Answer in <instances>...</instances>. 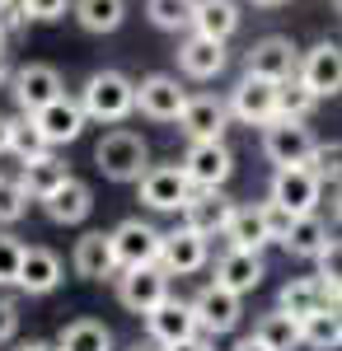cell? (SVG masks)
<instances>
[{
  "label": "cell",
  "mask_w": 342,
  "mask_h": 351,
  "mask_svg": "<svg viewBox=\"0 0 342 351\" xmlns=\"http://www.w3.org/2000/svg\"><path fill=\"white\" fill-rule=\"evenodd\" d=\"M19 337V309H14V300L0 295V347H10Z\"/></svg>",
  "instance_id": "cell-42"
},
{
  "label": "cell",
  "mask_w": 342,
  "mask_h": 351,
  "mask_svg": "<svg viewBox=\"0 0 342 351\" xmlns=\"http://www.w3.org/2000/svg\"><path fill=\"white\" fill-rule=\"evenodd\" d=\"M290 211H282L277 202H249L239 206L230 230H225V243L230 248H244V253H263L267 243H282L290 230Z\"/></svg>",
  "instance_id": "cell-3"
},
{
  "label": "cell",
  "mask_w": 342,
  "mask_h": 351,
  "mask_svg": "<svg viewBox=\"0 0 342 351\" xmlns=\"http://www.w3.org/2000/svg\"><path fill=\"white\" fill-rule=\"evenodd\" d=\"M14 178L24 183V192L33 197V202H47V197H52V192L61 188L66 178H71V169H66V164H61V160L52 155V150H47L43 160H28V164H19V173H14Z\"/></svg>",
  "instance_id": "cell-29"
},
{
  "label": "cell",
  "mask_w": 342,
  "mask_h": 351,
  "mask_svg": "<svg viewBox=\"0 0 342 351\" xmlns=\"http://www.w3.org/2000/svg\"><path fill=\"white\" fill-rule=\"evenodd\" d=\"M80 108L89 122H104V127H122L136 112V80L122 71H94L89 80L80 84Z\"/></svg>",
  "instance_id": "cell-1"
},
{
  "label": "cell",
  "mask_w": 342,
  "mask_h": 351,
  "mask_svg": "<svg viewBox=\"0 0 342 351\" xmlns=\"http://www.w3.org/2000/svg\"><path fill=\"white\" fill-rule=\"evenodd\" d=\"M24 248L28 243L10 230H0V286H14L19 281V263H24Z\"/></svg>",
  "instance_id": "cell-39"
},
{
  "label": "cell",
  "mask_w": 342,
  "mask_h": 351,
  "mask_svg": "<svg viewBox=\"0 0 342 351\" xmlns=\"http://www.w3.org/2000/svg\"><path fill=\"white\" fill-rule=\"evenodd\" d=\"M169 351H216V337L197 332V337H187V342H179V347H169Z\"/></svg>",
  "instance_id": "cell-43"
},
{
  "label": "cell",
  "mask_w": 342,
  "mask_h": 351,
  "mask_svg": "<svg viewBox=\"0 0 342 351\" xmlns=\"http://www.w3.org/2000/svg\"><path fill=\"white\" fill-rule=\"evenodd\" d=\"M94 164L108 183H141V173L150 169V141L132 127H113L94 145Z\"/></svg>",
  "instance_id": "cell-2"
},
{
  "label": "cell",
  "mask_w": 342,
  "mask_h": 351,
  "mask_svg": "<svg viewBox=\"0 0 342 351\" xmlns=\"http://www.w3.org/2000/svg\"><path fill=\"white\" fill-rule=\"evenodd\" d=\"M192 183H187L183 164H150L146 173H141V183H136V197H141V206L146 211H155V216H183V206L192 202Z\"/></svg>",
  "instance_id": "cell-4"
},
{
  "label": "cell",
  "mask_w": 342,
  "mask_h": 351,
  "mask_svg": "<svg viewBox=\"0 0 342 351\" xmlns=\"http://www.w3.org/2000/svg\"><path fill=\"white\" fill-rule=\"evenodd\" d=\"M76 24L84 33H117V28L127 24V0H76Z\"/></svg>",
  "instance_id": "cell-31"
},
{
  "label": "cell",
  "mask_w": 342,
  "mask_h": 351,
  "mask_svg": "<svg viewBox=\"0 0 342 351\" xmlns=\"http://www.w3.org/2000/svg\"><path fill=\"white\" fill-rule=\"evenodd\" d=\"M319 108V94L310 89V84L300 80H286V84H277V117H295V122H310V112Z\"/></svg>",
  "instance_id": "cell-33"
},
{
  "label": "cell",
  "mask_w": 342,
  "mask_h": 351,
  "mask_svg": "<svg viewBox=\"0 0 342 351\" xmlns=\"http://www.w3.org/2000/svg\"><path fill=\"white\" fill-rule=\"evenodd\" d=\"M192 10H197V0H146V14H150V24L164 28V33L192 28Z\"/></svg>",
  "instance_id": "cell-36"
},
{
  "label": "cell",
  "mask_w": 342,
  "mask_h": 351,
  "mask_svg": "<svg viewBox=\"0 0 342 351\" xmlns=\"http://www.w3.org/2000/svg\"><path fill=\"white\" fill-rule=\"evenodd\" d=\"M225 66H230V52H225V43H216V38H202V33H187L183 43H179V71H183L187 80H216Z\"/></svg>",
  "instance_id": "cell-24"
},
{
  "label": "cell",
  "mask_w": 342,
  "mask_h": 351,
  "mask_svg": "<svg viewBox=\"0 0 342 351\" xmlns=\"http://www.w3.org/2000/svg\"><path fill=\"white\" fill-rule=\"evenodd\" d=\"M169 281H174V276H169L164 267H127V271H117V304L146 319L155 304H164V300L174 295Z\"/></svg>",
  "instance_id": "cell-12"
},
{
  "label": "cell",
  "mask_w": 342,
  "mask_h": 351,
  "mask_svg": "<svg viewBox=\"0 0 342 351\" xmlns=\"http://www.w3.org/2000/svg\"><path fill=\"white\" fill-rule=\"evenodd\" d=\"M333 220H338V225H342V188L333 192Z\"/></svg>",
  "instance_id": "cell-50"
},
{
  "label": "cell",
  "mask_w": 342,
  "mask_h": 351,
  "mask_svg": "<svg viewBox=\"0 0 342 351\" xmlns=\"http://www.w3.org/2000/svg\"><path fill=\"white\" fill-rule=\"evenodd\" d=\"M277 309H286L290 319H315L328 309V286L319 281V276H290L286 286H282V295H277Z\"/></svg>",
  "instance_id": "cell-26"
},
{
  "label": "cell",
  "mask_w": 342,
  "mask_h": 351,
  "mask_svg": "<svg viewBox=\"0 0 342 351\" xmlns=\"http://www.w3.org/2000/svg\"><path fill=\"white\" fill-rule=\"evenodd\" d=\"M315 276L328 286V291H342V239H328V248L315 258Z\"/></svg>",
  "instance_id": "cell-41"
},
{
  "label": "cell",
  "mask_w": 342,
  "mask_h": 351,
  "mask_svg": "<svg viewBox=\"0 0 342 351\" xmlns=\"http://www.w3.org/2000/svg\"><path fill=\"white\" fill-rule=\"evenodd\" d=\"M230 351H267V347H263V342H258V337H253V332H249V337H239V342H235V347H230Z\"/></svg>",
  "instance_id": "cell-45"
},
{
  "label": "cell",
  "mask_w": 342,
  "mask_h": 351,
  "mask_svg": "<svg viewBox=\"0 0 342 351\" xmlns=\"http://www.w3.org/2000/svg\"><path fill=\"white\" fill-rule=\"evenodd\" d=\"M14 5H19V0H0V10H14Z\"/></svg>",
  "instance_id": "cell-53"
},
{
  "label": "cell",
  "mask_w": 342,
  "mask_h": 351,
  "mask_svg": "<svg viewBox=\"0 0 342 351\" xmlns=\"http://www.w3.org/2000/svg\"><path fill=\"white\" fill-rule=\"evenodd\" d=\"M249 5H258V10H282L286 0H249Z\"/></svg>",
  "instance_id": "cell-49"
},
{
  "label": "cell",
  "mask_w": 342,
  "mask_h": 351,
  "mask_svg": "<svg viewBox=\"0 0 342 351\" xmlns=\"http://www.w3.org/2000/svg\"><path fill=\"white\" fill-rule=\"evenodd\" d=\"M310 169L319 173V183H323V188H342V141H319Z\"/></svg>",
  "instance_id": "cell-38"
},
{
  "label": "cell",
  "mask_w": 342,
  "mask_h": 351,
  "mask_svg": "<svg viewBox=\"0 0 342 351\" xmlns=\"http://www.w3.org/2000/svg\"><path fill=\"white\" fill-rule=\"evenodd\" d=\"M295 75L310 84L319 99H333V94H342V43H333V38H319L310 52H300V71H295Z\"/></svg>",
  "instance_id": "cell-17"
},
{
  "label": "cell",
  "mask_w": 342,
  "mask_h": 351,
  "mask_svg": "<svg viewBox=\"0 0 342 351\" xmlns=\"http://www.w3.org/2000/svg\"><path fill=\"white\" fill-rule=\"evenodd\" d=\"M230 122H235V117H230V104H225V99H216V94H192L183 117H179V132H183L187 141H225Z\"/></svg>",
  "instance_id": "cell-19"
},
{
  "label": "cell",
  "mask_w": 342,
  "mask_h": 351,
  "mask_svg": "<svg viewBox=\"0 0 342 351\" xmlns=\"http://www.w3.org/2000/svg\"><path fill=\"white\" fill-rule=\"evenodd\" d=\"M179 164H183L192 188H225L235 178V150L225 141H187Z\"/></svg>",
  "instance_id": "cell-8"
},
{
  "label": "cell",
  "mask_w": 342,
  "mask_h": 351,
  "mask_svg": "<svg viewBox=\"0 0 342 351\" xmlns=\"http://www.w3.org/2000/svg\"><path fill=\"white\" fill-rule=\"evenodd\" d=\"M267 276V263L263 253H244V248H225L220 258H216V286L220 291H230V295H253L258 286H263Z\"/></svg>",
  "instance_id": "cell-20"
},
{
  "label": "cell",
  "mask_w": 342,
  "mask_h": 351,
  "mask_svg": "<svg viewBox=\"0 0 342 351\" xmlns=\"http://www.w3.org/2000/svg\"><path fill=\"white\" fill-rule=\"evenodd\" d=\"M192 314H197V328H202L207 337H225V332H235L239 319H244V295H230V291H220L216 281H207V286L192 295Z\"/></svg>",
  "instance_id": "cell-16"
},
{
  "label": "cell",
  "mask_w": 342,
  "mask_h": 351,
  "mask_svg": "<svg viewBox=\"0 0 342 351\" xmlns=\"http://www.w3.org/2000/svg\"><path fill=\"white\" fill-rule=\"evenodd\" d=\"M76 10V0H19V14L28 24H56Z\"/></svg>",
  "instance_id": "cell-40"
},
{
  "label": "cell",
  "mask_w": 342,
  "mask_h": 351,
  "mask_svg": "<svg viewBox=\"0 0 342 351\" xmlns=\"http://www.w3.org/2000/svg\"><path fill=\"white\" fill-rule=\"evenodd\" d=\"M28 206H33V197L24 192V183L10 178V173H0V230L19 225V220L28 216Z\"/></svg>",
  "instance_id": "cell-37"
},
{
  "label": "cell",
  "mask_w": 342,
  "mask_h": 351,
  "mask_svg": "<svg viewBox=\"0 0 342 351\" xmlns=\"http://www.w3.org/2000/svg\"><path fill=\"white\" fill-rule=\"evenodd\" d=\"M300 347L310 351H342V324L323 309V314H315V319H305L300 324Z\"/></svg>",
  "instance_id": "cell-34"
},
{
  "label": "cell",
  "mask_w": 342,
  "mask_h": 351,
  "mask_svg": "<svg viewBox=\"0 0 342 351\" xmlns=\"http://www.w3.org/2000/svg\"><path fill=\"white\" fill-rule=\"evenodd\" d=\"M56 351H117V342H113V328L99 319H71L56 332Z\"/></svg>",
  "instance_id": "cell-30"
},
{
  "label": "cell",
  "mask_w": 342,
  "mask_h": 351,
  "mask_svg": "<svg viewBox=\"0 0 342 351\" xmlns=\"http://www.w3.org/2000/svg\"><path fill=\"white\" fill-rule=\"evenodd\" d=\"M328 225H323V216H295L290 220V230H286V239H282V248H286L290 258H300V263H315L319 253L328 248Z\"/></svg>",
  "instance_id": "cell-28"
},
{
  "label": "cell",
  "mask_w": 342,
  "mask_h": 351,
  "mask_svg": "<svg viewBox=\"0 0 342 351\" xmlns=\"http://www.w3.org/2000/svg\"><path fill=\"white\" fill-rule=\"evenodd\" d=\"M113 234V253H117V271L127 267H159V248H164V230L141 216H127Z\"/></svg>",
  "instance_id": "cell-7"
},
{
  "label": "cell",
  "mask_w": 342,
  "mask_h": 351,
  "mask_svg": "<svg viewBox=\"0 0 342 351\" xmlns=\"http://www.w3.org/2000/svg\"><path fill=\"white\" fill-rule=\"evenodd\" d=\"M127 351H159L155 342H146V347H141V342H136V347H127Z\"/></svg>",
  "instance_id": "cell-51"
},
{
  "label": "cell",
  "mask_w": 342,
  "mask_h": 351,
  "mask_svg": "<svg viewBox=\"0 0 342 351\" xmlns=\"http://www.w3.org/2000/svg\"><path fill=\"white\" fill-rule=\"evenodd\" d=\"M187 99L192 94L183 89V80L169 75V71H155V75H146V80L136 84V112L150 117V122H179Z\"/></svg>",
  "instance_id": "cell-11"
},
{
  "label": "cell",
  "mask_w": 342,
  "mask_h": 351,
  "mask_svg": "<svg viewBox=\"0 0 342 351\" xmlns=\"http://www.w3.org/2000/svg\"><path fill=\"white\" fill-rule=\"evenodd\" d=\"M5 43H10V33H5V24H0V56H5Z\"/></svg>",
  "instance_id": "cell-52"
},
{
  "label": "cell",
  "mask_w": 342,
  "mask_h": 351,
  "mask_svg": "<svg viewBox=\"0 0 342 351\" xmlns=\"http://www.w3.org/2000/svg\"><path fill=\"white\" fill-rule=\"evenodd\" d=\"M239 202L230 197L225 188H197L192 192V202L183 206V225L187 230H197V234H207V239H225V230H230V220H235Z\"/></svg>",
  "instance_id": "cell-15"
},
{
  "label": "cell",
  "mask_w": 342,
  "mask_h": 351,
  "mask_svg": "<svg viewBox=\"0 0 342 351\" xmlns=\"http://www.w3.org/2000/svg\"><path fill=\"white\" fill-rule=\"evenodd\" d=\"M197 332H202V328H197V314H192V300L169 295L164 304H155V309L146 314V337H150L159 351L179 347V342L197 337Z\"/></svg>",
  "instance_id": "cell-14"
},
{
  "label": "cell",
  "mask_w": 342,
  "mask_h": 351,
  "mask_svg": "<svg viewBox=\"0 0 342 351\" xmlns=\"http://www.w3.org/2000/svg\"><path fill=\"white\" fill-rule=\"evenodd\" d=\"M10 94H14L19 112L33 117V112H43L47 104H56V99L66 94V84H61V71H56V66H47V61H28V66H14Z\"/></svg>",
  "instance_id": "cell-9"
},
{
  "label": "cell",
  "mask_w": 342,
  "mask_h": 351,
  "mask_svg": "<svg viewBox=\"0 0 342 351\" xmlns=\"http://www.w3.org/2000/svg\"><path fill=\"white\" fill-rule=\"evenodd\" d=\"M10 132H14V117L0 112V155H10Z\"/></svg>",
  "instance_id": "cell-44"
},
{
  "label": "cell",
  "mask_w": 342,
  "mask_h": 351,
  "mask_svg": "<svg viewBox=\"0 0 342 351\" xmlns=\"http://www.w3.org/2000/svg\"><path fill=\"white\" fill-rule=\"evenodd\" d=\"M10 80H14V66H10V56H0V89H10Z\"/></svg>",
  "instance_id": "cell-46"
},
{
  "label": "cell",
  "mask_w": 342,
  "mask_h": 351,
  "mask_svg": "<svg viewBox=\"0 0 342 351\" xmlns=\"http://www.w3.org/2000/svg\"><path fill=\"white\" fill-rule=\"evenodd\" d=\"M328 314L342 324V291H328Z\"/></svg>",
  "instance_id": "cell-47"
},
{
  "label": "cell",
  "mask_w": 342,
  "mask_h": 351,
  "mask_svg": "<svg viewBox=\"0 0 342 351\" xmlns=\"http://www.w3.org/2000/svg\"><path fill=\"white\" fill-rule=\"evenodd\" d=\"M239 0H197L192 10V33L202 38H216V43H230L239 33Z\"/></svg>",
  "instance_id": "cell-27"
},
{
  "label": "cell",
  "mask_w": 342,
  "mask_h": 351,
  "mask_svg": "<svg viewBox=\"0 0 342 351\" xmlns=\"http://www.w3.org/2000/svg\"><path fill=\"white\" fill-rule=\"evenodd\" d=\"M61 281H66V263L56 258L52 248L28 243L24 263H19V281H14V291H24V295H52Z\"/></svg>",
  "instance_id": "cell-22"
},
{
  "label": "cell",
  "mask_w": 342,
  "mask_h": 351,
  "mask_svg": "<svg viewBox=\"0 0 342 351\" xmlns=\"http://www.w3.org/2000/svg\"><path fill=\"white\" fill-rule=\"evenodd\" d=\"M295 71H300V47L282 33H267L244 52V75H263L272 84H286L295 80Z\"/></svg>",
  "instance_id": "cell-10"
},
{
  "label": "cell",
  "mask_w": 342,
  "mask_h": 351,
  "mask_svg": "<svg viewBox=\"0 0 342 351\" xmlns=\"http://www.w3.org/2000/svg\"><path fill=\"white\" fill-rule=\"evenodd\" d=\"M333 5H338V14H342V0H333Z\"/></svg>",
  "instance_id": "cell-54"
},
{
  "label": "cell",
  "mask_w": 342,
  "mask_h": 351,
  "mask_svg": "<svg viewBox=\"0 0 342 351\" xmlns=\"http://www.w3.org/2000/svg\"><path fill=\"white\" fill-rule=\"evenodd\" d=\"M211 263V239L207 234H197V230H169L164 234V248H159V267L169 271V276H197V271Z\"/></svg>",
  "instance_id": "cell-18"
},
{
  "label": "cell",
  "mask_w": 342,
  "mask_h": 351,
  "mask_svg": "<svg viewBox=\"0 0 342 351\" xmlns=\"http://www.w3.org/2000/svg\"><path fill=\"white\" fill-rule=\"evenodd\" d=\"M71 267L84 281H117V253H113V234L108 230H84L76 239Z\"/></svg>",
  "instance_id": "cell-21"
},
{
  "label": "cell",
  "mask_w": 342,
  "mask_h": 351,
  "mask_svg": "<svg viewBox=\"0 0 342 351\" xmlns=\"http://www.w3.org/2000/svg\"><path fill=\"white\" fill-rule=\"evenodd\" d=\"M47 150H52V145L43 141V132H38V122L19 112V117H14V132H10V155H14L19 164H28V160H43Z\"/></svg>",
  "instance_id": "cell-35"
},
{
  "label": "cell",
  "mask_w": 342,
  "mask_h": 351,
  "mask_svg": "<svg viewBox=\"0 0 342 351\" xmlns=\"http://www.w3.org/2000/svg\"><path fill=\"white\" fill-rule=\"evenodd\" d=\"M38 206H43V216L52 220V225H84L89 211H94V188L71 173V178H66L47 202H38Z\"/></svg>",
  "instance_id": "cell-25"
},
{
  "label": "cell",
  "mask_w": 342,
  "mask_h": 351,
  "mask_svg": "<svg viewBox=\"0 0 342 351\" xmlns=\"http://www.w3.org/2000/svg\"><path fill=\"white\" fill-rule=\"evenodd\" d=\"M14 351H56V342H38V337H33V342H19Z\"/></svg>",
  "instance_id": "cell-48"
},
{
  "label": "cell",
  "mask_w": 342,
  "mask_h": 351,
  "mask_svg": "<svg viewBox=\"0 0 342 351\" xmlns=\"http://www.w3.org/2000/svg\"><path fill=\"white\" fill-rule=\"evenodd\" d=\"M253 337L267 351H295L300 347V319H290L286 309H267L263 319L253 324Z\"/></svg>",
  "instance_id": "cell-32"
},
{
  "label": "cell",
  "mask_w": 342,
  "mask_h": 351,
  "mask_svg": "<svg viewBox=\"0 0 342 351\" xmlns=\"http://www.w3.org/2000/svg\"><path fill=\"white\" fill-rule=\"evenodd\" d=\"M33 122H38V132H43V141L47 145H76L80 136H84V127H89V117H84V108H80V99H56V104H47L43 112H33Z\"/></svg>",
  "instance_id": "cell-23"
},
{
  "label": "cell",
  "mask_w": 342,
  "mask_h": 351,
  "mask_svg": "<svg viewBox=\"0 0 342 351\" xmlns=\"http://www.w3.org/2000/svg\"><path fill=\"white\" fill-rule=\"evenodd\" d=\"M225 104H230V117L235 122H244V127H267V122H277V84L263 80V75H239Z\"/></svg>",
  "instance_id": "cell-13"
},
{
  "label": "cell",
  "mask_w": 342,
  "mask_h": 351,
  "mask_svg": "<svg viewBox=\"0 0 342 351\" xmlns=\"http://www.w3.org/2000/svg\"><path fill=\"white\" fill-rule=\"evenodd\" d=\"M319 150V136L310 132V122L295 117H277L263 127V160L272 169H290V164H310Z\"/></svg>",
  "instance_id": "cell-5"
},
{
  "label": "cell",
  "mask_w": 342,
  "mask_h": 351,
  "mask_svg": "<svg viewBox=\"0 0 342 351\" xmlns=\"http://www.w3.org/2000/svg\"><path fill=\"white\" fill-rule=\"evenodd\" d=\"M267 202H277L290 216H315L319 202H323V183L310 164H290V169H272V183H267Z\"/></svg>",
  "instance_id": "cell-6"
}]
</instances>
